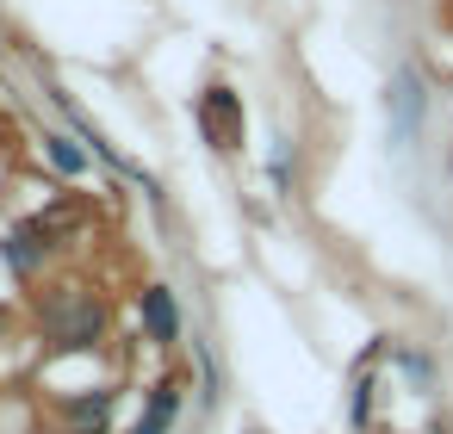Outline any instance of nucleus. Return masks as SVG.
Listing matches in <instances>:
<instances>
[{"instance_id":"1","label":"nucleus","mask_w":453,"mask_h":434,"mask_svg":"<svg viewBox=\"0 0 453 434\" xmlns=\"http://www.w3.org/2000/svg\"><path fill=\"white\" fill-rule=\"evenodd\" d=\"M242 94L236 88H224V81H211L205 94H199V131H205V143L218 149V156H230V149H242Z\"/></svg>"},{"instance_id":"2","label":"nucleus","mask_w":453,"mask_h":434,"mask_svg":"<svg viewBox=\"0 0 453 434\" xmlns=\"http://www.w3.org/2000/svg\"><path fill=\"white\" fill-rule=\"evenodd\" d=\"M100 304L94 298H81V292H69L63 304H50V316H44V329H50V347H63V354H75V347H94L100 341Z\"/></svg>"},{"instance_id":"3","label":"nucleus","mask_w":453,"mask_h":434,"mask_svg":"<svg viewBox=\"0 0 453 434\" xmlns=\"http://www.w3.org/2000/svg\"><path fill=\"white\" fill-rule=\"evenodd\" d=\"M137 316H143V335H150L156 347H174V341H180V304H174L168 286H143V292H137Z\"/></svg>"},{"instance_id":"4","label":"nucleus","mask_w":453,"mask_h":434,"mask_svg":"<svg viewBox=\"0 0 453 434\" xmlns=\"http://www.w3.org/2000/svg\"><path fill=\"white\" fill-rule=\"evenodd\" d=\"M0 255H7V267H13V273H32V267H38V261L50 255V224H44V217L19 224V230H13L7 242H0Z\"/></svg>"},{"instance_id":"5","label":"nucleus","mask_w":453,"mask_h":434,"mask_svg":"<svg viewBox=\"0 0 453 434\" xmlns=\"http://www.w3.org/2000/svg\"><path fill=\"white\" fill-rule=\"evenodd\" d=\"M112 409H119V391H94V397H63V415H69V428H75V434H100V428L112 422Z\"/></svg>"},{"instance_id":"6","label":"nucleus","mask_w":453,"mask_h":434,"mask_svg":"<svg viewBox=\"0 0 453 434\" xmlns=\"http://www.w3.org/2000/svg\"><path fill=\"white\" fill-rule=\"evenodd\" d=\"M174 415H180V378H162V385L150 391V403H143V415H137L131 434H168Z\"/></svg>"},{"instance_id":"7","label":"nucleus","mask_w":453,"mask_h":434,"mask_svg":"<svg viewBox=\"0 0 453 434\" xmlns=\"http://www.w3.org/2000/svg\"><path fill=\"white\" fill-rule=\"evenodd\" d=\"M44 156L57 162V174H88V149H75L69 137H44Z\"/></svg>"},{"instance_id":"8","label":"nucleus","mask_w":453,"mask_h":434,"mask_svg":"<svg viewBox=\"0 0 453 434\" xmlns=\"http://www.w3.org/2000/svg\"><path fill=\"white\" fill-rule=\"evenodd\" d=\"M69 434H75V428H69Z\"/></svg>"}]
</instances>
